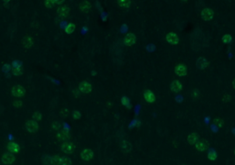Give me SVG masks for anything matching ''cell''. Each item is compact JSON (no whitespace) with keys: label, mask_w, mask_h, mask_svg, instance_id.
Returning <instances> with one entry per match:
<instances>
[{"label":"cell","mask_w":235,"mask_h":165,"mask_svg":"<svg viewBox=\"0 0 235 165\" xmlns=\"http://www.w3.org/2000/svg\"><path fill=\"white\" fill-rule=\"evenodd\" d=\"M25 129L27 132L29 133H36L39 129V124H38V121L36 120H28L25 124Z\"/></svg>","instance_id":"cell-1"},{"label":"cell","mask_w":235,"mask_h":165,"mask_svg":"<svg viewBox=\"0 0 235 165\" xmlns=\"http://www.w3.org/2000/svg\"><path fill=\"white\" fill-rule=\"evenodd\" d=\"M74 145L70 142V141H65V142H63L60 146V150L64 154H72L73 151H74Z\"/></svg>","instance_id":"cell-2"},{"label":"cell","mask_w":235,"mask_h":165,"mask_svg":"<svg viewBox=\"0 0 235 165\" xmlns=\"http://www.w3.org/2000/svg\"><path fill=\"white\" fill-rule=\"evenodd\" d=\"M16 161V156L15 154L9 151H6L2 155V162L5 165H11L15 162Z\"/></svg>","instance_id":"cell-3"},{"label":"cell","mask_w":235,"mask_h":165,"mask_svg":"<svg viewBox=\"0 0 235 165\" xmlns=\"http://www.w3.org/2000/svg\"><path fill=\"white\" fill-rule=\"evenodd\" d=\"M26 93V90L23 86L21 85H15L12 87L11 89V94L14 97H17V98H20L22 96L25 94Z\"/></svg>","instance_id":"cell-4"},{"label":"cell","mask_w":235,"mask_h":165,"mask_svg":"<svg viewBox=\"0 0 235 165\" xmlns=\"http://www.w3.org/2000/svg\"><path fill=\"white\" fill-rule=\"evenodd\" d=\"M78 90L83 94H88L92 91V85L88 81H81L78 85Z\"/></svg>","instance_id":"cell-5"},{"label":"cell","mask_w":235,"mask_h":165,"mask_svg":"<svg viewBox=\"0 0 235 165\" xmlns=\"http://www.w3.org/2000/svg\"><path fill=\"white\" fill-rule=\"evenodd\" d=\"M56 139L60 141H63V142L69 141V140L71 139V134L64 129L58 130L57 133H56Z\"/></svg>","instance_id":"cell-6"},{"label":"cell","mask_w":235,"mask_h":165,"mask_svg":"<svg viewBox=\"0 0 235 165\" xmlns=\"http://www.w3.org/2000/svg\"><path fill=\"white\" fill-rule=\"evenodd\" d=\"M93 156H94V153H93L92 150L87 149V148H84V149L80 152V157H81V159H82L84 161H86V162L90 161L92 160Z\"/></svg>","instance_id":"cell-7"},{"label":"cell","mask_w":235,"mask_h":165,"mask_svg":"<svg viewBox=\"0 0 235 165\" xmlns=\"http://www.w3.org/2000/svg\"><path fill=\"white\" fill-rule=\"evenodd\" d=\"M201 17L204 20L206 21H210L214 17V11L213 9L210 8V7H205L203 10L201 11Z\"/></svg>","instance_id":"cell-8"},{"label":"cell","mask_w":235,"mask_h":165,"mask_svg":"<svg viewBox=\"0 0 235 165\" xmlns=\"http://www.w3.org/2000/svg\"><path fill=\"white\" fill-rule=\"evenodd\" d=\"M175 73L177 76L179 77H183V76H186V73H187V68H186V65L184 64V63H179L177 64L175 68Z\"/></svg>","instance_id":"cell-9"},{"label":"cell","mask_w":235,"mask_h":165,"mask_svg":"<svg viewBox=\"0 0 235 165\" xmlns=\"http://www.w3.org/2000/svg\"><path fill=\"white\" fill-rule=\"evenodd\" d=\"M196 146V150L199 151H205L207 150H209V147H210V143L207 140H200L197 141V143L195 145Z\"/></svg>","instance_id":"cell-10"},{"label":"cell","mask_w":235,"mask_h":165,"mask_svg":"<svg viewBox=\"0 0 235 165\" xmlns=\"http://www.w3.org/2000/svg\"><path fill=\"white\" fill-rule=\"evenodd\" d=\"M166 41L168 43H170L172 45H176L179 42V38H178L177 34L175 32H170L166 35Z\"/></svg>","instance_id":"cell-11"},{"label":"cell","mask_w":235,"mask_h":165,"mask_svg":"<svg viewBox=\"0 0 235 165\" xmlns=\"http://www.w3.org/2000/svg\"><path fill=\"white\" fill-rule=\"evenodd\" d=\"M135 42H136V36L133 33H128L125 36V38H124V43L127 46L130 47V46L134 45Z\"/></svg>","instance_id":"cell-12"},{"label":"cell","mask_w":235,"mask_h":165,"mask_svg":"<svg viewBox=\"0 0 235 165\" xmlns=\"http://www.w3.org/2000/svg\"><path fill=\"white\" fill-rule=\"evenodd\" d=\"M143 98H144L145 102H147L149 104H153L155 101V95L151 90H146L143 93Z\"/></svg>","instance_id":"cell-13"},{"label":"cell","mask_w":235,"mask_h":165,"mask_svg":"<svg viewBox=\"0 0 235 165\" xmlns=\"http://www.w3.org/2000/svg\"><path fill=\"white\" fill-rule=\"evenodd\" d=\"M70 13V8L66 5H63L57 9V15L61 17H67L68 14Z\"/></svg>","instance_id":"cell-14"},{"label":"cell","mask_w":235,"mask_h":165,"mask_svg":"<svg viewBox=\"0 0 235 165\" xmlns=\"http://www.w3.org/2000/svg\"><path fill=\"white\" fill-rule=\"evenodd\" d=\"M7 150L9 152H12V153L16 154V153H17L18 151H20V145H18L17 143L11 141V142H8L7 143Z\"/></svg>","instance_id":"cell-15"},{"label":"cell","mask_w":235,"mask_h":165,"mask_svg":"<svg viewBox=\"0 0 235 165\" xmlns=\"http://www.w3.org/2000/svg\"><path fill=\"white\" fill-rule=\"evenodd\" d=\"M183 85L179 80H174L171 84V91L174 93H179L182 91Z\"/></svg>","instance_id":"cell-16"},{"label":"cell","mask_w":235,"mask_h":165,"mask_svg":"<svg viewBox=\"0 0 235 165\" xmlns=\"http://www.w3.org/2000/svg\"><path fill=\"white\" fill-rule=\"evenodd\" d=\"M208 65H209V63L205 57H199L196 61V67H197V69H199V70L206 69V68L208 67Z\"/></svg>","instance_id":"cell-17"},{"label":"cell","mask_w":235,"mask_h":165,"mask_svg":"<svg viewBox=\"0 0 235 165\" xmlns=\"http://www.w3.org/2000/svg\"><path fill=\"white\" fill-rule=\"evenodd\" d=\"M79 8L83 13H87L91 9V3L87 1V0H84V1L81 2V4L79 5Z\"/></svg>","instance_id":"cell-18"},{"label":"cell","mask_w":235,"mask_h":165,"mask_svg":"<svg viewBox=\"0 0 235 165\" xmlns=\"http://www.w3.org/2000/svg\"><path fill=\"white\" fill-rule=\"evenodd\" d=\"M199 140V135H197L196 133H195V132L189 134L188 137H187V142H188L190 145H196Z\"/></svg>","instance_id":"cell-19"},{"label":"cell","mask_w":235,"mask_h":165,"mask_svg":"<svg viewBox=\"0 0 235 165\" xmlns=\"http://www.w3.org/2000/svg\"><path fill=\"white\" fill-rule=\"evenodd\" d=\"M22 43H23V45H24V47L26 48V49H29V48L32 47V45H33V40H32V38L30 37V36H28V35H26L23 38Z\"/></svg>","instance_id":"cell-20"},{"label":"cell","mask_w":235,"mask_h":165,"mask_svg":"<svg viewBox=\"0 0 235 165\" xmlns=\"http://www.w3.org/2000/svg\"><path fill=\"white\" fill-rule=\"evenodd\" d=\"M208 158H209V160H210L212 161H214L218 159V152L216 151L215 149L211 148L208 150Z\"/></svg>","instance_id":"cell-21"},{"label":"cell","mask_w":235,"mask_h":165,"mask_svg":"<svg viewBox=\"0 0 235 165\" xmlns=\"http://www.w3.org/2000/svg\"><path fill=\"white\" fill-rule=\"evenodd\" d=\"M62 157L58 154H54L51 157V165H61Z\"/></svg>","instance_id":"cell-22"},{"label":"cell","mask_w":235,"mask_h":165,"mask_svg":"<svg viewBox=\"0 0 235 165\" xmlns=\"http://www.w3.org/2000/svg\"><path fill=\"white\" fill-rule=\"evenodd\" d=\"M118 5L122 8H129L130 6V0H117Z\"/></svg>","instance_id":"cell-23"},{"label":"cell","mask_w":235,"mask_h":165,"mask_svg":"<svg viewBox=\"0 0 235 165\" xmlns=\"http://www.w3.org/2000/svg\"><path fill=\"white\" fill-rule=\"evenodd\" d=\"M74 30H76V25L71 22L65 28V32H66V34H72L74 31Z\"/></svg>","instance_id":"cell-24"},{"label":"cell","mask_w":235,"mask_h":165,"mask_svg":"<svg viewBox=\"0 0 235 165\" xmlns=\"http://www.w3.org/2000/svg\"><path fill=\"white\" fill-rule=\"evenodd\" d=\"M232 41V37L230 34H225L222 37V42L225 44H230Z\"/></svg>","instance_id":"cell-25"},{"label":"cell","mask_w":235,"mask_h":165,"mask_svg":"<svg viewBox=\"0 0 235 165\" xmlns=\"http://www.w3.org/2000/svg\"><path fill=\"white\" fill-rule=\"evenodd\" d=\"M71 164H72V161L69 157H66V156L62 157L61 165H71Z\"/></svg>","instance_id":"cell-26"},{"label":"cell","mask_w":235,"mask_h":165,"mask_svg":"<svg viewBox=\"0 0 235 165\" xmlns=\"http://www.w3.org/2000/svg\"><path fill=\"white\" fill-rule=\"evenodd\" d=\"M56 4H57V0H45V7L48 8L52 7Z\"/></svg>","instance_id":"cell-27"},{"label":"cell","mask_w":235,"mask_h":165,"mask_svg":"<svg viewBox=\"0 0 235 165\" xmlns=\"http://www.w3.org/2000/svg\"><path fill=\"white\" fill-rule=\"evenodd\" d=\"M214 124L217 126V127H219V128H222L223 125H224V121L221 118H215L214 119Z\"/></svg>","instance_id":"cell-28"},{"label":"cell","mask_w":235,"mask_h":165,"mask_svg":"<svg viewBox=\"0 0 235 165\" xmlns=\"http://www.w3.org/2000/svg\"><path fill=\"white\" fill-rule=\"evenodd\" d=\"M51 157L52 156H49V155H43L42 156V159H41V161H42V162L44 163V164H49L50 163V165H51Z\"/></svg>","instance_id":"cell-29"},{"label":"cell","mask_w":235,"mask_h":165,"mask_svg":"<svg viewBox=\"0 0 235 165\" xmlns=\"http://www.w3.org/2000/svg\"><path fill=\"white\" fill-rule=\"evenodd\" d=\"M12 73L15 76H20L22 73V70L20 67H14L13 70H12Z\"/></svg>","instance_id":"cell-30"},{"label":"cell","mask_w":235,"mask_h":165,"mask_svg":"<svg viewBox=\"0 0 235 165\" xmlns=\"http://www.w3.org/2000/svg\"><path fill=\"white\" fill-rule=\"evenodd\" d=\"M121 103L123 104L124 105H126L128 108H130V99L127 97V96H123V97H122V99H121Z\"/></svg>","instance_id":"cell-31"},{"label":"cell","mask_w":235,"mask_h":165,"mask_svg":"<svg viewBox=\"0 0 235 165\" xmlns=\"http://www.w3.org/2000/svg\"><path fill=\"white\" fill-rule=\"evenodd\" d=\"M41 114L40 112H35L33 115H32V119L33 120H36V121H40L41 119Z\"/></svg>","instance_id":"cell-32"},{"label":"cell","mask_w":235,"mask_h":165,"mask_svg":"<svg viewBox=\"0 0 235 165\" xmlns=\"http://www.w3.org/2000/svg\"><path fill=\"white\" fill-rule=\"evenodd\" d=\"M60 127H61V123L59 121H54L52 124V128L53 130H59Z\"/></svg>","instance_id":"cell-33"},{"label":"cell","mask_w":235,"mask_h":165,"mask_svg":"<svg viewBox=\"0 0 235 165\" xmlns=\"http://www.w3.org/2000/svg\"><path fill=\"white\" fill-rule=\"evenodd\" d=\"M73 118L74 120H78L81 118V113L79 111H73Z\"/></svg>","instance_id":"cell-34"},{"label":"cell","mask_w":235,"mask_h":165,"mask_svg":"<svg viewBox=\"0 0 235 165\" xmlns=\"http://www.w3.org/2000/svg\"><path fill=\"white\" fill-rule=\"evenodd\" d=\"M192 96L194 98H199V96H200V93L199 91V89H194L192 91Z\"/></svg>","instance_id":"cell-35"},{"label":"cell","mask_w":235,"mask_h":165,"mask_svg":"<svg viewBox=\"0 0 235 165\" xmlns=\"http://www.w3.org/2000/svg\"><path fill=\"white\" fill-rule=\"evenodd\" d=\"M12 104L15 108H20V106H22V105H23V103L20 100H15V101H13Z\"/></svg>","instance_id":"cell-36"},{"label":"cell","mask_w":235,"mask_h":165,"mask_svg":"<svg viewBox=\"0 0 235 165\" xmlns=\"http://www.w3.org/2000/svg\"><path fill=\"white\" fill-rule=\"evenodd\" d=\"M231 94H225V95L223 96V101H224V102H229V101H231Z\"/></svg>","instance_id":"cell-37"},{"label":"cell","mask_w":235,"mask_h":165,"mask_svg":"<svg viewBox=\"0 0 235 165\" xmlns=\"http://www.w3.org/2000/svg\"><path fill=\"white\" fill-rule=\"evenodd\" d=\"M68 114H69V113H68V110H67V109H66V110L63 109V112H62V115H63V116H68Z\"/></svg>","instance_id":"cell-38"},{"label":"cell","mask_w":235,"mask_h":165,"mask_svg":"<svg viewBox=\"0 0 235 165\" xmlns=\"http://www.w3.org/2000/svg\"><path fill=\"white\" fill-rule=\"evenodd\" d=\"M64 0H57V4H63Z\"/></svg>","instance_id":"cell-39"},{"label":"cell","mask_w":235,"mask_h":165,"mask_svg":"<svg viewBox=\"0 0 235 165\" xmlns=\"http://www.w3.org/2000/svg\"><path fill=\"white\" fill-rule=\"evenodd\" d=\"M3 1H4L5 5H7V4H8L9 2H10V0H3Z\"/></svg>","instance_id":"cell-40"},{"label":"cell","mask_w":235,"mask_h":165,"mask_svg":"<svg viewBox=\"0 0 235 165\" xmlns=\"http://www.w3.org/2000/svg\"><path fill=\"white\" fill-rule=\"evenodd\" d=\"M232 86H233V88L235 89V78H234V80H233V82H232Z\"/></svg>","instance_id":"cell-41"},{"label":"cell","mask_w":235,"mask_h":165,"mask_svg":"<svg viewBox=\"0 0 235 165\" xmlns=\"http://www.w3.org/2000/svg\"><path fill=\"white\" fill-rule=\"evenodd\" d=\"M181 1H184V2H186V1H187V0H181Z\"/></svg>","instance_id":"cell-42"},{"label":"cell","mask_w":235,"mask_h":165,"mask_svg":"<svg viewBox=\"0 0 235 165\" xmlns=\"http://www.w3.org/2000/svg\"><path fill=\"white\" fill-rule=\"evenodd\" d=\"M234 154H235V150H234Z\"/></svg>","instance_id":"cell-43"}]
</instances>
